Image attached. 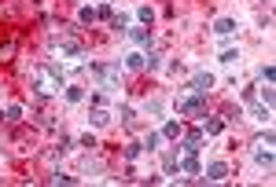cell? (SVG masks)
I'll return each mask as SVG.
<instances>
[{"instance_id":"3957f363","label":"cell","mask_w":276,"mask_h":187,"mask_svg":"<svg viewBox=\"0 0 276 187\" xmlns=\"http://www.w3.org/2000/svg\"><path fill=\"white\" fill-rule=\"evenodd\" d=\"M199 180H210V184H221V180H228V165H225V162H210V165H203Z\"/></svg>"},{"instance_id":"9c48e42d","label":"cell","mask_w":276,"mask_h":187,"mask_svg":"<svg viewBox=\"0 0 276 187\" xmlns=\"http://www.w3.org/2000/svg\"><path fill=\"white\" fill-rule=\"evenodd\" d=\"M203 132H206V136H221V132H225V121L206 114V118H203Z\"/></svg>"},{"instance_id":"484cf974","label":"cell","mask_w":276,"mask_h":187,"mask_svg":"<svg viewBox=\"0 0 276 187\" xmlns=\"http://www.w3.org/2000/svg\"><path fill=\"white\" fill-rule=\"evenodd\" d=\"M96 18H107V22H111V18H114V7H111V4H100V7H96Z\"/></svg>"},{"instance_id":"4316f807","label":"cell","mask_w":276,"mask_h":187,"mask_svg":"<svg viewBox=\"0 0 276 187\" xmlns=\"http://www.w3.org/2000/svg\"><path fill=\"white\" fill-rule=\"evenodd\" d=\"M147 114H162V99H151L147 103Z\"/></svg>"},{"instance_id":"e0dca14e","label":"cell","mask_w":276,"mask_h":187,"mask_svg":"<svg viewBox=\"0 0 276 187\" xmlns=\"http://www.w3.org/2000/svg\"><path fill=\"white\" fill-rule=\"evenodd\" d=\"M158 143H162V132H147V139H144V151H158Z\"/></svg>"},{"instance_id":"277c9868","label":"cell","mask_w":276,"mask_h":187,"mask_svg":"<svg viewBox=\"0 0 276 187\" xmlns=\"http://www.w3.org/2000/svg\"><path fill=\"white\" fill-rule=\"evenodd\" d=\"M180 151L184 154H199V147H203V128H188V132H180Z\"/></svg>"},{"instance_id":"7c38bea8","label":"cell","mask_w":276,"mask_h":187,"mask_svg":"<svg viewBox=\"0 0 276 187\" xmlns=\"http://www.w3.org/2000/svg\"><path fill=\"white\" fill-rule=\"evenodd\" d=\"M251 118H254V121H265V125L273 121V118H269V107H258V103H251Z\"/></svg>"},{"instance_id":"6da1fadb","label":"cell","mask_w":276,"mask_h":187,"mask_svg":"<svg viewBox=\"0 0 276 187\" xmlns=\"http://www.w3.org/2000/svg\"><path fill=\"white\" fill-rule=\"evenodd\" d=\"M59 88H63L59 66H44L41 73H37V81H33V92H37V96H55Z\"/></svg>"},{"instance_id":"d6986e66","label":"cell","mask_w":276,"mask_h":187,"mask_svg":"<svg viewBox=\"0 0 276 187\" xmlns=\"http://www.w3.org/2000/svg\"><path fill=\"white\" fill-rule=\"evenodd\" d=\"M140 154H144V143H129V147H126V158H129V162H137Z\"/></svg>"},{"instance_id":"d4e9b609","label":"cell","mask_w":276,"mask_h":187,"mask_svg":"<svg viewBox=\"0 0 276 187\" xmlns=\"http://www.w3.org/2000/svg\"><path fill=\"white\" fill-rule=\"evenodd\" d=\"M126 26H129V15H114L111 18V30H126Z\"/></svg>"},{"instance_id":"30bf717a","label":"cell","mask_w":276,"mask_h":187,"mask_svg":"<svg viewBox=\"0 0 276 187\" xmlns=\"http://www.w3.org/2000/svg\"><path fill=\"white\" fill-rule=\"evenodd\" d=\"M177 162H180L177 151H169V154L162 158V173H166V176H180V173H177Z\"/></svg>"},{"instance_id":"cb8c5ba5","label":"cell","mask_w":276,"mask_h":187,"mask_svg":"<svg viewBox=\"0 0 276 187\" xmlns=\"http://www.w3.org/2000/svg\"><path fill=\"white\" fill-rule=\"evenodd\" d=\"M4 118H7V121H18V118H22V107H18V103H11V107L4 110Z\"/></svg>"},{"instance_id":"8992f818","label":"cell","mask_w":276,"mask_h":187,"mask_svg":"<svg viewBox=\"0 0 276 187\" xmlns=\"http://www.w3.org/2000/svg\"><path fill=\"white\" fill-rule=\"evenodd\" d=\"M192 92H199V96H206V92L214 88V73H206V70H199L195 77H192V85H188Z\"/></svg>"},{"instance_id":"ba28073f","label":"cell","mask_w":276,"mask_h":187,"mask_svg":"<svg viewBox=\"0 0 276 187\" xmlns=\"http://www.w3.org/2000/svg\"><path fill=\"white\" fill-rule=\"evenodd\" d=\"M236 30H240V22H236V18H228V15L214 22V33H217V37H232Z\"/></svg>"},{"instance_id":"ac0fdd59","label":"cell","mask_w":276,"mask_h":187,"mask_svg":"<svg viewBox=\"0 0 276 187\" xmlns=\"http://www.w3.org/2000/svg\"><path fill=\"white\" fill-rule=\"evenodd\" d=\"M126 66H129V70H140V66H144V55H140V52L126 55Z\"/></svg>"},{"instance_id":"44dd1931","label":"cell","mask_w":276,"mask_h":187,"mask_svg":"<svg viewBox=\"0 0 276 187\" xmlns=\"http://www.w3.org/2000/svg\"><path fill=\"white\" fill-rule=\"evenodd\" d=\"M48 180H52V184H78V176H66V173H52Z\"/></svg>"},{"instance_id":"603a6c76","label":"cell","mask_w":276,"mask_h":187,"mask_svg":"<svg viewBox=\"0 0 276 187\" xmlns=\"http://www.w3.org/2000/svg\"><path fill=\"white\" fill-rule=\"evenodd\" d=\"M236 59H240V52H236V48H225V52H221V62H225V66H232Z\"/></svg>"},{"instance_id":"9a60e30c","label":"cell","mask_w":276,"mask_h":187,"mask_svg":"<svg viewBox=\"0 0 276 187\" xmlns=\"http://www.w3.org/2000/svg\"><path fill=\"white\" fill-rule=\"evenodd\" d=\"M78 22H81V26H92V22H96V7H81V11H78Z\"/></svg>"},{"instance_id":"ffe728a7","label":"cell","mask_w":276,"mask_h":187,"mask_svg":"<svg viewBox=\"0 0 276 187\" xmlns=\"http://www.w3.org/2000/svg\"><path fill=\"white\" fill-rule=\"evenodd\" d=\"M258 77L265 81V85H273V77H276V70H273V62H265V66H262V73H258Z\"/></svg>"},{"instance_id":"4fadbf2b","label":"cell","mask_w":276,"mask_h":187,"mask_svg":"<svg viewBox=\"0 0 276 187\" xmlns=\"http://www.w3.org/2000/svg\"><path fill=\"white\" fill-rule=\"evenodd\" d=\"M180 132H184V125H180V121H166V128H162V136H166V139H177Z\"/></svg>"},{"instance_id":"52a82bcc","label":"cell","mask_w":276,"mask_h":187,"mask_svg":"<svg viewBox=\"0 0 276 187\" xmlns=\"http://www.w3.org/2000/svg\"><path fill=\"white\" fill-rule=\"evenodd\" d=\"M129 37L140 44V48H151V41H155V37H151V26H133Z\"/></svg>"},{"instance_id":"7402d4cb","label":"cell","mask_w":276,"mask_h":187,"mask_svg":"<svg viewBox=\"0 0 276 187\" xmlns=\"http://www.w3.org/2000/svg\"><path fill=\"white\" fill-rule=\"evenodd\" d=\"M137 18H140L144 26H151V22H155V11H151V7H140V11H137Z\"/></svg>"},{"instance_id":"8fae6325","label":"cell","mask_w":276,"mask_h":187,"mask_svg":"<svg viewBox=\"0 0 276 187\" xmlns=\"http://www.w3.org/2000/svg\"><path fill=\"white\" fill-rule=\"evenodd\" d=\"M89 118H92V125H96V128H103V125L111 121V114H107L103 107H92V110H89Z\"/></svg>"},{"instance_id":"5b68a950","label":"cell","mask_w":276,"mask_h":187,"mask_svg":"<svg viewBox=\"0 0 276 187\" xmlns=\"http://www.w3.org/2000/svg\"><path fill=\"white\" fill-rule=\"evenodd\" d=\"M273 132H265V139H258V143H254V158H258V162L265 165V169H273Z\"/></svg>"},{"instance_id":"5bb4252c","label":"cell","mask_w":276,"mask_h":187,"mask_svg":"<svg viewBox=\"0 0 276 187\" xmlns=\"http://www.w3.org/2000/svg\"><path fill=\"white\" fill-rule=\"evenodd\" d=\"M85 99V88L81 85H66V103H81Z\"/></svg>"},{"instance_id":"7a4b0ae2","label":"cell","mask_w":276,"mask_h":187,"mask_svg":"<svg viewBox=\"0 0 276 187\" xmlns=\"http://www.w3.org/2000/svg\"><path fill=\"white\" fill-rule=\"evenodd\" d=\"M180 114H192V118H206V96H199V92H192V96H184L177 103Z\"/></svg>"},{"instance_id":"2e32d148","label":"cell","mask_w":276,"mask_h":187,"mask_svg":"<svg viewBox=\"0 0 276 187\" xmlns=\"http://www.w3.org/2000/svg\"><path fill=\"white\" fill-rule=\"evenodd\" d=\"M144 66H147L151 73H155L158 66H162V55H155V52H147V55H144Z\"/></svg>"}]
</instances>
